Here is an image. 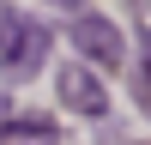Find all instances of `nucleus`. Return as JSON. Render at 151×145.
<instances>
[{
  "mask_svg": "<svg viewBox=\"0 0 151 145\" xmlns=\"http://www.w3.org/2000/svg\"><path fill=\"white\" fill-rule=\"evenodd\" d=\"M42 60H48V30L18 18V12H0V72L12 85H24Z\"/></svg>",
  "mask_w": 151,
  "mask_h": 145,
  "instance_id": "obj_1",
  "label": "nucleus"
},
{
  "mask_svg": "<svg viewBox=\"0 0 151 145\" xmlns=\"http://www.w3.org/2000/svg\"><path fill=\"white\" fill-rule=\"evenodd\" d=\"M139 79H151V30L139 36Z\"/></svg>",
  "mask_w": 151,
  "mask_h": 145,
  "instance_id": "obj_5",
  "label": "nucleus"
},
{
  "mask_svg": "<svg viewBox=\"0 0 151 145\" xmlns=\"http://www.w3.org/2000/svg\"><path fill=\"white\" fill-rule=\"evenodd\" d=\"M0 139H60L48 115H0Z\"/></svg>",
  "mask_w": 151,
  "mask_h": 145,
  "instance_id": "obj_4",
  "label": "nucleus"
},
{
  "mask_svg": "<svg viewBox=\"0 0 151 145\" xmlns=\"http://www.w3.org/2000/svg\"><path fill=\"white\" fill-rule=\"evenodd\" d=\"M55 85H60V103H67L73 115H85V121H103L109 115V91H103V79H97L91 67H60Z\"/></svg>",
  "mask_w": 151,
  "mask_h": 145,
  "instance_id": "obj_3",
  "label": "nucleus"
},
{
  "mask_svg": "<svg viewBox=\"0 0 151 145\" xmlns=\"http://www.w3.org/2000/svg\"><path fill=\"white\" fill-rule=\"evenodd\" d=\"M67 42L79 48L85 60H97L103 72H115L121 60H127V42H121V30L103 18V12H73V24H67Z\"/></svg>",
  "mask_w": 151,
  "mask_h": 145,
  "instance_id": "obj_2",
  "label": "nucleus"
},
{
  "mask_svg": "<svg viewBox=\"0 0 151 145\" xmlns=\"http://www.w3.org/2000/svg\"><path fill=\"white\" fill-rule=\"evenodd\" d=\"M55 12H85V0H48Z\"/></svg>",
  "mask_w": 151,
  "mask_h": 145,
  "instance_id": "obj_6",
  "label": "nucleus"
}]
</instances>
